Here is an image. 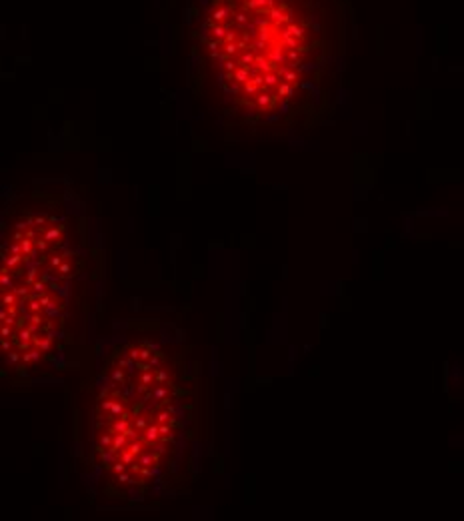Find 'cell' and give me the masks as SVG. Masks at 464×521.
<instances>
[{"mask_svg": "<svg viewBox=\"0 0 464 521\" xmlns=\"http://www.w3.org/2000/svg\"><path fill=\"white\" fill-rule=\"evenodd\" d=\"M192 22L200 60L256 112L284 106L322 34L316 0H196Z\"/></svg>", "mask_w": 464, "mask_h": 521, "instance_id": "obj_1", "label": "cell"}]
</instances>
